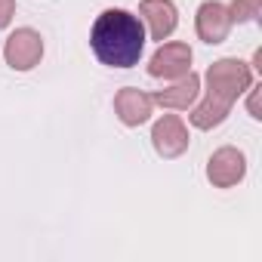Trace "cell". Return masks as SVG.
I'll use <instances>...</instances> for the list:
<instances>
[{
    "label": "cell",
    "mask_w": 262,
    "mask_h": 262,
    "mask_svg": "<svg viewBox=\"0 0 262 262\" xmlns=\"http://www.w3.org/2000/svg\"><path fill=\"white\" fill-rule=\"evenodd\" d=\"M259 7H262V0H234L228 7L231 22H253L259 16Z\"/></svg>",
    "instance_id": "obj_11"
},
{
    "label": "cell",
    "mask_w": 262,
    "mask_h": 262,
    "mask_svg": "<svg viewBox=\"0 0 262 262\" xmlns=\"http://www.w3.org/2000/svg\"><path fill=\"white\" fill-rule=\"evenodd\" d=\"M244 173H247V158H244L237 148H231V145L213 151V158H210V164H207V179H210L216 188H231V185H237V182L244 179Z\"/></svg>",
    "instance_id": "obj_6"
},
{
    "label": "cell",
    "mask_w": 262,
    "mask_h": 262,
    "mask_svg": "<svg viewBox=\"0 0 262 262\" xmlns=\"http://www.w3.org/2000/svg\"><path fill=\"white\" fill-rule=\"evenodd\" d=\"M188 71H191V47L182 43V40L161 43L158 53L148 62V74L158 77V80H179Z\"/></svg>",
    "instance_id": "obj_4"
},
{
    "label": "cell",
    "mask_w": 262,
    "mask_h": 262,
    "mask_svg": "<svg viewBox=\"0 0 262 262\" xmlns=\"http://www.w3.org/2000/svg\"><path fill=\"white\" fill-rule=\"evenodd\" d=\"M247 93H250V102H247V105H250V114L259 120V117H262V114H259V90H253V86H250Z\"/></svg>",
    "instance_id": "obj_13"
},
{
    "label": "cell",
    "mask_w": 262,
    "mask_h": 262,
    "mask_svg": "<svg viewBox=\"0 0 262 262\" xmlns=\"http://www.w3.org/2000/svg\"><path fill=\"white\" fill-rule=\"evenodd\" d=\"M253 86V68L241 59H219L210 65L207 71V99L201 105H194V111L188 114L191 123L198 129H213L219 126L231 105Z\"/></svg>",
    "instance_id": "obj_2"
},
{
    "label": "cell",
    "mask_w": 262,
    "mask_h": 262,
    "mask_svg": "<svg viewBox=\"0 0 262 262\" xmlns=\"http://www.w3.org/2000/svg\"><path fill=\"white\" fill-rule=\"evenodd\" d=\"M43 56V37L34 31V28H16L10 37H7V47H4V59L10 68L16 71H31Z\"/></svg>",
    "instance_id": "obj_3"
},
{
    "label": "cell",
    "mask_w": 262,
    "mask_h": 262,
    "mask_svg": "<svg viewBox=\"0 0 262 262\" xmlns=\"http://www.w3.org/2000/svg\"><path fill=\"white\" fill-rule=\"evenodd\" d=\"M198 93H201V77H198L194 71H188V74H182V77H179L173 86H167V90H158L151 99H155V105H161V108L185 111V108H191V105H194Z\"/></svg>",
    "instance_id": "obj_10"
},
{
    "label": "cell",
    "mask_w": 262,
    "mask_h": 262,
    "mask_svg": "<svg viewBox=\"0 0 262 262\" xmlns=\"http://www.w3.org/2000/svg\"><path fill=\"white\" fill-rule=\"evenodd\" d=\"M194 28H198V37L204 43H222L231 31V13L225 4L219 0H207L201 4L198 16H194Z\"/></svg>",
    "instance_id": "obj_7"
},
{
    "label": "cell",
    "mask_w": 262,
    "mask_h": 262,
    "mask_svg": "<svg viewBox=\"0 0 262 262\" xmlns=\"http://www.w3.org/2000/svg\"><path fill=\"white\" fill-rule=\"evenodd\" d=\"M151 108H155V99H151L148 93L136 90V86H123V90H117V96H114V111H117L120 123H126V126L145 123V120L151 117Z\"/></svg>",
    "instance_id": "obj_9"
},
{
    "label": "cell",
    "mask_w": 262,
    "mask_h": 262,
    "mask_svg": "<svg viewBox=\"0 0 262 262\" xmlns=\"http://www.w3.org/2000/svg\"><path fill=\"white\" fill-rule=\"evenodd\" d=\"M90 47L108 68H133L145 50V25L129 10H105L93 22Z\"/></svg>",
    "instance_id": "obj_1"
},
{
    "label": "cell",
    "mask_w": 262,
    "mask_h": 262,
    "mask_svg": "<svg viewBox=\"0 0 262 262\" xmlns=\"http://www.w3.org/2000/svg\"><path fill=\"white\" fill-rule=\"evenodd\" d=\"M139 16H142V22L148 25L151 37L161 40V43H164V40L176 31V25H179V10H176L173 0H142V4H139Z\"/></svg>",
    "instance_id": "obj_8"
},
{
    "label": "cell",
    "mask_w": 262,
    "mask_h": 262,
    "mask_svg": "<svg viewBox=\"0 0 262 262\" xmlns=\"http://www.w3.org/2000/svg\"><path fill=\"white\" fill-rule=\"evenodd\" d=\"M16 16V0H0V28H7Z\"/></svg>",
    "instance_id": "obj_12"
},
{
    "label": "cell",
    "mask_w": 262,
    "mask_h": 262,
    "mask_svg": "<svg viewBox=\"0 0 262 262\" xmlns=\"http://www.w3.org/2000/svg\"><path fill=\"white\" fill-rule=\"evenodd\" d=\"M151 145L161 158H179L188 148V126L179 114H164L151 129Z\"/></svg>",
    "instance_id": "obj_5"
}]
</instances>
